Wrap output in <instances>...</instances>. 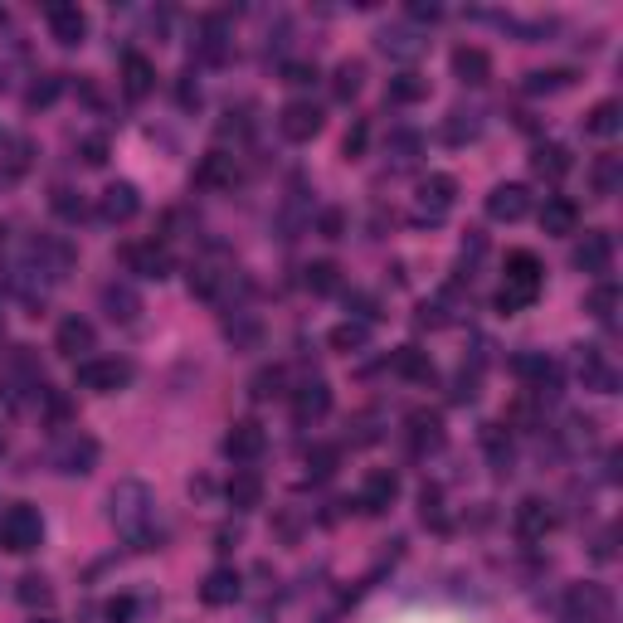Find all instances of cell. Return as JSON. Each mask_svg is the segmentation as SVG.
<instances>
[{"label":"cell","mask_w":623,"mask_h":623,"mask_svg":"<svg viewBox=\"0 0 623 623\" xmlns=\"http://www.w3.org/2000/svg\"><path fill=\"white\" fill-rule=\"evenodd\" d=\"M487 215L497 224H516V220H526L531 215V190L526 185H492V195H487Z\"/></svg>","instance_id":"obj_14"},{"label":"cell","mask_w":623,"mask_h":623,"mask_svg":"<svg viewBox=\"0 0 623 623\" xmlns=\"http://www.w3.org/2000/svg\"><path fill=\"white\" fill-rule=\"evenodd\" d=\"M336 458H341V448L322 443V448H312V453H307V468H312V477H331V473H336Z\"/></svg>","instance_id":"obj_51"},{"label":"cell","mask_w":623,"mask_h":623,"mask_svg":"<svg viewBox=\"0 0 623 623\" xmlns=\"http://www.w3.org/2000/svg\"><path fill=\"white\" fill-rule=\"evenodd\" d=\"M482 453H487V463H492L497 473H512L516 448H512V434H507L502 424H482Z\"/></svg>","instance_id":"obj_33"},{"label":"cell","mask_w":623,"mask_h":623,"mask_svg":"<svg viewBox=\"0 0 623 623\" xmlns=\"http://www.w3.org/2000/svg\"><path fill=\"white\" fill-rule=\"evenodd\" d=\"M181 108H200V83H190V78H181Z\"/></svg>","instance_id":"obj_60"},{"label":"cell","mask_w":623,"mask_h":623,"mask_svg":"<svg viewBox=\"0 0 623 623\" xmlns=\"http://www.w3.org/2000/svg\"><path fill=\"white\" fill-rule=\"evenodd\" d=\"M195 59H200V64H224V59H229V35H224V20H220V15H205V20H200Z\"/></svg>","instance_id":"obj_30"},{"label":"cell","mask_w":623,"mask_h":623,"mask_svg":"<svg viewBox=\"0 0 623 623\" xmlns=\"http://www.w3.org/2000/svg\"><path fill=\"white\" fill-rule=\"evenodd\" d=\"M15 594H20V604H30V609H35V604H39V609H44V604H54V589H49L44 575H25Z\"/></svg>","instance_id":"obj_48"},{"label":"cell","mask_w":623,"mask_h":623,"mask_svg":"<svg viewBox=\"0 0 623 623\" xmlns=\"http://www.w3.org/2000/svg\"><path fill=\"white\" fill-rule=\"evenodd\" d=\"M0 25H5V10H0Z\"/></svg>","instance_id":"obj_62"},{"label":"cell","mask_w":623,"mask_h":623,"mask_svg":"<svg viewBox=\"0 0 623 623\" xmlns=\"http://www.w3.org/2000/svg\"><path fill=\"white\" fill-rule=\"evenodd\" d=\"M195 185H200V190H210V195L234 190V185H239V161H234L229 151H210V156L195 166Z\"/></svg>","instance_id":"obj_18"},{"label":"cell","mask_w":623,"mask_h":623,"mask_svg":"<svg viewBox=\"0 0 623 623\" xmlns=\"http://www.w3.org/2000/svg\"><path fill=\"white\" fill-rule=\"evenodd\" d=\"M575 370H580L585 390H594V395H614V390H619V370L609 366L604 351H594V346H580V351H575Z\"/></svg>","instance_id":"obj_17"},{"label":"cell","mask_w":623,"mask_h":623,"mask_svg":"<svg viewBox=\"0 0 623 623\" xmlns=\"http://www.w3.org/2000/svg\"><path fill=\"white\" fill-rule=\"evenodd\" d=\"M103 312H108V322H117V327H132L142 317V293L127 278H117V283L103 288Z\"/></svg>","instance_id":"obj_19"},{"label":"cell","mask_w":623,"mask_h":623,"mask_svg":"<svg viewBox=\"0 0 623 623\" xmlns=\"http://www.w3.org/2000/svg\"><path fill=\"white\" fill-rule=\"evenodd\" d=\"M132 361L127 356H103V361H78V385L93 390V395H117L132 385Z\"/></svg>","instance_id":"obj_6"},{"label":"cell","mask_w":623,"mask_h":623,"mask_svg":"<svg viewBox=\"0 0 623 623\" xmlns=\"http://www.w3.org/2000/svg\"><path fill=\"white\" fill-rule=\"evenodd\" d=\"M453 205H458V181L443 176V171L424 176L419 190H414V220L419 224H443L453 215Z\"/></svg>","instance_id":"obj_4"},{"label":"cell","mask_w":623,"mask_h":623,"mask_svg":"<svg viewBox=\"0 0 623 623\" xmlns=\"http://www.w3.org/2000/svg\"><path fill=\"white\" fill-rule=\"evenodd\" d=\"M244 594V580L229 570V565H215L210 575H205V585H200V599L210 604V609H224V604H234Z\"/></svg>","instance_id":"obj_29"},{"label":"cell","mask_w":623,"mask_h":623,"mask_svg":"<svg viewBox=\"0 0 623 623\" xmlns=\"http://www.w3.org/2000/svg\"><path fill=\"white\" fill-rule=\"evenodd\" d=\"M83 161H88V166H103V161H108V137H83Z\"/></svg>","instance_id":"obj_59"},{"label":"cell","mask_w":623,"mask_h":623,"mask_svg":"<svg viewBox=\"0 0 623 623\" xmlns=\"http://www.w3.org/2000/svg\"><path fill=\"white\" fill-rule=\"evenodd\" d=\"M0 244H5V229H0Z\"/></svg>","instance_id":"obj_63"},{"label":"cell","mask_w":623,"mask_h":623,"mask_svg":"<svg viewBox=\"0 0 623 623\" xmlns=\"http://www.w3.org/2000/svg\"><path fill=\"white\" fill-rule=\"evenodd\" d=\"M570 263H575L580 273H589V278H604V273L614 268V239H609L604 229H594V234H585V239L575 244Z\"/></svg>","instance_id":"obj_13"},{"label":"cell","mask_w":623,"mask_h":623,"mask_svg":"<svg viewBox=\"0 0 623 623\" xmlns=\"http://www.w3.org/2000/svg\"><path fill=\"white\" fill-rule=\"evenodd\" d=\"M283 83H288V88H312V83H317V69H312V64H283Z\"/></svg>","instance_id":"obj_57"},{"label":"cell","mask_w":623,"mask_h":623,"mask_svg":"<svg viewBox=\"0 0 623 623\" xmlns=\"http://www.w3.org/2000/svg\"><path fill=\"white\" fill-rule=\"evenodd\" d=\"M20 268H30L39 283H64L69 273H74V244L69 239H59V234H39L25 244V258H20Z\"/></svg>","instance_id":"obj_3"},{"label":"cell","mask_w":623,"mask_h":623,"mask_svg":"<svg viewBox=\"0 0 623 623\" xmlns=\"http://www.w3.org/2000/svg\"><path fill=\"white\" fill-rule=\"evenodd\" d=\"M142 609H147L142 599L122 594V599H112V604H108V623H137V614H142Z\"/></svg>","instance_id":"obj_52"},{"label":"cell","mask_w":623,"mask_h":623,"mask_svg":"<svg viewBox=\"0 0 623 623\" xmlns=\"http://www.w3.org/2000/svg\"><path fill=\"white\" fill-rule=\"evenodd\" d=\"M54 468L69 473V477H88L93 468H98V439L83 434V429L64 434V439L54 443Z\"/></svg>","instance_id":"obj_8"},{"label":"cell","mask_w":623,"mask_h":623,"mask_svg":"<svg viewBox=\"0 0 623 623\" xmlns=\"http://www.w3.org/2000/svg\"><path fill=\"white\" fill-rule=\"evenodd\" d=\"M30 156H35V147H30L25 137H15V142H10V156H5V176H20V171L30 166Z\"/></svg>","instance_id":"obj_53"},{"label":"cell","mask_w":623,"mask_h":623,"mask_svg":"<svg viewBox=\"0 0 623 623\" xmlns=\"http://www.w3.org/2000/svg\"><path fill=\"white\" fill-rule=\"evenodd\" d=\"M366 142H370V127H366V122H356V127L346 132V142H341V156H351V161H356V156H366Z\"/></svg>","instance_id":"obj_56"},{"label":"cell","mask_w":623,"mask_h":623,"mask_svg":"<svg viewBox=\"0 0 623 623\" xmlns=\"http://www.w3.org/2000/svg\"><path fill=\"white\" fill-rule=\"evenodd\" d=\"M108 521L127 546L151 550V526H156V492L142 477H122L108 492Z\"/></svg>","instance_id":"obj_1"},{"label":"cell","mask_w":623,"mask_h":623,"mask_svg":"<svg viewBox=\"0 0 623 623\" xmlns=\"http://www.w3.org/2000/svg\"><path fill=\"white\" fill-rule=\"evenodd\" d=\"M317 234H322V239H341V234H346V215H341V210H322V215H317Z\"/></svg>","instance_id":"obj_58"},{"label":"cell","mask_w":623,"mask_h":623,"mask_svg":"<svg viewBox=\"0 0 623 623\" xmlns=\"http://www.w3.org/2000/svg\"><path fill=\"white\" fill-rule=\"evenodd\" d=\"M336 273H341V268H336L331 258H317V263H307V288H312L317 297H331L336 288H341V278H336Z\"/></svg>","instance_id":"obj_42"},{"label":"cell","mask_w":623,"mask_h":623,"mask_svg":"<svg viewBox=\"0 0 623 623\" xmlns=\"http://www.w3.org/2000/svg\"><path fill=\"white\" fill-rule=\"evenodd\" d=\"M512 370L526 380V390L536 395V400H555L560 395V366L550 361V356H541V351H526V356H516Z\"/></svg>","instance_id":"obj_10"},{"label":"cell","mask_w":623,"mask_h":623,"mask_svg":"<svg viewBox=\"0 0 623 623\" xmlns=\"http://www.w3.org/2000/svg\"><path fill=\"white\" fill-rule=\"evenodd\" d=\"M59 93H64V78H59V74L39 78L35 88L25 93V108H30V112H39V108H54V103H59Z\"/></svg>","instance_id":"obj_46"},{"label":"cell","mask_w":623,"mask_h":623,"mask_svg":"<svg viewBox=\"0 0 623 623\" xmlns=\"http://www.w3.org/2000/svg\"><path fill=\"white\" fill-rule=\"evenodd\" d=\"M327 409H331L327 380H307V385H297V390H293V414H297V424H317V419H322Z\"/></svg>","instance_id":"obj_27"},{"label":"cell","mask_w":623,"mask_h":623,"mask_svg":"<svg viewBox=\"0 0 623 623\" xmlns=\"http://www.w3.org/2000/svg\"><path fill=\"white\" fill-rule=\"evenodd\" d=\"M35 623H54V619H35Z\"/></svg>","instance_id":"obj_61"},{"label":"cell","mask_w":623,"mask_h":623,"mask_svg":"<svg viewBox=\"0 0 623 623\" xmlns=\"http://www.w3.org/2000/svg\"><path fill=\"white\" fill-rule=\"evenodd\" d=\"M477 132H482V112H473V108H453L448 122H443V142H448V147L477 142Z\"/></svg>","instance_id":"obj_38"},{"label":"cell","mask_w":623,"mask_h":623,"mask_svg":"<svg viewBox=\"0 0 623 623\" xmlns=\"http://www.w3.org/2000/svg\"><path fill=\"white\" fill-rule=\"evenodd\" d=\"M560 443L575 453V448H585V443H594V419H585V414H570L565 419V429H560Z\"/></svg>","instance_id":"obj_47"},{"label":"cell","mask_w":623,"mask_h":623,"mask_svg":"<svg viewBox=\"0 0 623 623\" xmlns=\"http://www.w3.org/2000/svg\"><path fill=\"white\" fill-rule=\"evenodd\" d=\"M531 171L541 176V181H565V171H570V151L555 147V142H541V147L531 151Z\"/></svg>","instance_id":"obj_35"},{"label":"cell","mask_w":623,"mask_h":623,"mask_svg":"<svg viewBox=\"0 0 623 623\" xmlns=\"http://www.w3.org/2000/svg\"><path fill=\"white\" fill-rule=\"evenodd\" d=\"M361 88H366V64H361V59L336 64V74H331V93H336V103H351Z\"/></svg>","instance_id":"obj_39"},{"label":"cell","mask_w":623,"mask_h":623,"mask_svg":"<svg viewBox=\"0 0 623 623\" xmlns=\"http://www.w3.org/2000/svg\"><path fill=\"white\" fill-rule=\"evenodd\" d=\"M424 98H429V78H419V74H395L390 88H385V103H390V108H414V103H424Z\"/></svg>","instance_id":"obj_36"},{"label":"cell","mask_w":623,"mask_h":623,"mask_svg":"<svg viewBox=\"0 0 623 623\" xmlns=\"http://www.w3.org/2000/svg\"><path fill=\"white\" fill-rule=\"evenodd\" d=\"M98 346V331L88 317H64L59 331H54V351L69 356V361H88V351Z\"/></svg>","instance_id":"obj_15"},{"label":"cell","mask_w":623,"mask_h":623,"mask_svg":"<svg viewBox=\"0 0 623 623\" xmlns=\"http://www.w3.org/2000/svg\"><path fill=\"white\" fill-rule=\"evenodd\" d=\"M521 88H526L531 98H541V93H560V88H570V69H536V74L521 78Z\"/></svg>","instance_id":"obj_41"},{"label":"cell","mask_w":623,"mask_h":623,"mask_svg":"<svg viewBox=\"0 0 623 623\" xmlns=\"http://www.w3.org/2000/svg\"><path fill=\"white\" fill-rule=\"evenodd\" d=\"M453 78L468 83V88H482V83L492 78V59H487V49H477V44L453 49Z\"/></svg>","instance_id":"obj_28"},{"label":"cell","mask_w":623,"mask_h":623,"mask_svg":"<svg viewBox=\"0 0 623 623\" xmlns=\"http://www.w3.org/2000/svg\"><path fill=\"white\" fill-rule=\"evenodd\" d=\"M614 312H619V288H614V283H599V288L589 293V317L609 327V322H614Z\"/></svg>","instance_id":"obj_44"},{"label":"cell","mask_w":623,"mask_h":623,"mask_svg":"<svg viewBox=\"0 0 623 623\" xmlns=\"http://www.w3.org/2000/svg\"><path fill=\"white\" fill-rule=\"evenodd\" d=\"M623 127V103H614V98H604V103H594L585 117V132L589 137H599V142H609V137H619Z\"/></svg>","instance_id":"obj_34"},{"label":"cell","mask_w":623,"mask_h":623,"mask_svg":"<svg viewBox=\"0 0 623 623\" xmlns=\"http://www.w3.org/2000/svg\"><path fill=\"white\" fill-rule=\"evenodd\" d=\"M224 497H229V507H234V512H254L258 502H263V477H258L254 468H239V473L229 477Z\"/></svg>","instance_id":"obj_32"},{"label":"cell","mask_w":623,"mask_h":623,"mask_svg":"<svg viewBox=\"0 0 623 623\" xmlns=\"http://www.w3.org/2000/svg\"><path fill=\"white\" fill-rule=\"evenodd\" d=\"M375 49H380L385 59H395V64H414V59H424L429 35H424V30H414V25L404 20V25H385V30L375 35Z\"/></svg>","instance_id":"obj_9"},{"label":"cell","mask_w":623,"mask_h":623,"mask_svg":"<svg viewBox=\"0 0 623 623\" xmlns=\"http://www.w3.org/2000/svg\"><path fill=\"white\" fill-rule=\"evenodd\" d=\"M541 278H546V268H541V258L531 254V249H512L507 254V283H502V293H497V312H521V307H531L536 293H541Z\"/></svg>","instance_id":"obj_2"},{"label":"cell","mask_w":623,"mask_h":623,"mask_svg":"<svg viewBox=\"0 0 623 623\" xmlns=\"http://www.w3.org/2000/svg\"><path fill=\"white\" fill-rule=\"evenodd\" d=\"M541 229L555 234V239L575 234V229H580V205H575L570 195H550L546 205H541Z\"/></svg>","instance_id":"obj_25"},{"label":"cell","mask_w":623,"mask_h":623,"mask_svg":"<svg viewBox=\"0 0 623 623\" xmlns=\"http://www.w3.org/2000/svg\"><path fill=\"white\" fill-rule=\"evenodd\" d=\"M443 20V5H434V0H414L409 5V25L419 30V25H439Z\"/></svg>","instance_id":"obj_55"},{"label":"cell","mask_w":623,"mask_h":623,"mask_svg":"<svg viewBox=\"0 0 623 623\" xmlns=\"http://www.w3.org/2000/svg\"><path fill=\"white\" fill-rule=\"evenodd\" d=\"M614 614V599L604 585H570L565 589V614L560 623H609Z\"/></svg>","instance_id":"obj_7"},{"label":"cell","mask_w":623,"mask_h":623,"mask_svg":"<svg viewBox=\"0 0 623 623\" xmlns=\"http://www.w3.org/2000/svg\"><path fill=\"white\" fill-rule=\"evenodd\" d=\"M283 385H288V370L283 366H263L254 380H249L254 400H273V395H283Z\"/></svg>","instance_id":"obj_45"},{"label":"cell","mask_w":623,"mask_h":623,"mask_svg":"<svg viewBox=\"0 0 623 623\" xmlns=\"http://www.w3.org/2000/svg\"><path fill=\"white\" fill-rule=\"evenodd\" d=\"M278 132H283L288 142H312V137L322 132V108L307 103V98H293L288 108L278 112Z\"/></svg>","instance_id":"obj_12"},{"label":"cell","mask_w":623,"mask_h":623,"mask_svg":"<svg viewBox=\"0 0 623 623\" xmlns=\"http://www.w3.org/2000/svg\"><path fill=\"white\" fill-rule=\"evenodd\" d=\"M54 215H59V220H69V224H78L83 215H88V210H83V195L69 190V185H64V190H54Z\"/></svg>","instance_id":"obj_49"},{"label":"cell","mask_w":623,"mask_h":623,"mask_svg":"<svg viewBox=\"0 0 623 623\" xmlns=\"http://www.w3.org/2000/svg\"><path fill=\"white\" fill-rule=\"evenodd\" d=\"M404 439H409V453H414V458L439 453V448H443V419H439V414H429V409H414V414H409Z\"/></svg>","instance_id":"obj_21"},{"label":"cell","mask_w":623,"mask_h":623,"mask_svg":"<svg viewBox=\"0 0 623 623\" xmlns=\"http://www.w3.org/2000/svg\"><path fill=\"white\" fill-rule=\"evenodd\" d=\"M594 195H619V156H604L594 166Z\"/></svg>","instance_id":"obj_50"},{"label":"cell","mask_w":623,"mask_h":623,"mask_svg":"<svg viewBox=\"0 0 623 623\" xmlns=\"http://www.w3.org/2000/svg\"><path fill=\"white\" fill-rule=\"evenodd\" d=\"M419 516L434 521V526H443V492L439 487H424V492H419Z\"/></svg>","instance_id":"obj_54"},{"label":"cell","mask_w":623,"mask_h":623,"mask_svg":"<svg viewBox=\"0 0 623 623\" xmlns=\"http://www.w3.org/2000/svg\"><path fill=\"white\" fill-rule=\"evenodd\" d=\"M263 448H268V434H263L258 419H239V424L224 434V453H229L234 463H254Z\"/></svg>","instance_id":"obj_20"},{"label":"cell","mask_w":623,"mask_h":623,"mask_svg":"<svg viewBox=\"0 0 623 623\" xmlns=\"http://www.w3.org/2000/svg\"><path fill=\"white\" fill-rule=\"evenodd\" d=\"M127 268H132L137 278H156V283H161V278H171V254H166L156 239H151V244H132V249H127Z\"/></svg>","instance_id":"obj_26"},{"label":"cell","mask_w":623,"mask_h":623,"mask_svg":"<svg viewBox=\"0 0 623 623\" xmlns=\"http://www.w3.org/2000/svg\"><path fill=\"white\" fill-rule=\"evenodd\" d=\"M550 526H555L550 502H541V497H526V502L516 507V536H521V541H546Z\"/></svg>","instance_id":"obj_23"},{"label":"cell","mask_w":623,"mask_h":623,"mask_svg":"<svg viewBox=\"0 0 623 623\" xmlns=\"http://www.w3.org/2000/svg\"><path fill=\"white\" fill-rule=\"evenodd\" d=\"M151 88H156V69H151L147 54H127L122 59V93L132 98V103H142Z\"/></svg>","instance_id":"obj_31"},{"label":"cell","mask_w":623,"mask_h":623,"mask_svg":"<svg viewBox=\"0 0 623 623\" xmlns=\"http://www.w3.org/2000/svg\"><path fill=\"white\" fill-rule=\"evenodd\" d=\"M395 375L409 380V385H429V380H434V361H429V351H419V346L395 351Z\"/></svg>","instance_id":"obj_37"},{"label":"cell","mask_w":623,"mask_h":623,"mask_svg":"<svg viewBox=\"0 0 623 623\" xmlns=\"http://www.w3.org/2000/svg\"><path fill=\"white\" fill-rule=\"evenodd\" d=\"M224 341H229L234 351H258L263 322H258L249 307H229V312H224Z\"/></svg>","instance_id":"obj_22"},{"label":"cell","mask_w":623,"mask_h":623,"mask_svg":"<svg viewBox=\"0 0 623 623\" xmlns=\"http://www.w3.org/2000/svg\"><path fill=\"white\" fill-rule=\"evenodd\" d=\"M44 20H49V35L59 39V44H69V49L88 39V15H83V5H74V0H49Z\"/></svg>","instance_id":"obj_11"},{"label":"cell","mask_w":623,"mask_h":623,"mask_svg":"<svg viewBox=\"0 0 623 623\" xmlns=\"http://www.w3.org/2000/svg\"><path fill=\"white\" fill-rule=\"evenodd\" d=\"M142 210V195L132 181H112L103 195H98V220L103 224H127L132 215Z\"/></svg>","instance_id":"obj_16"},{"label":"cell","mask_w":623,"mask_h":623,"mask_svg":"<svg viewBox=\"0 0 623 623\" xmlns=\"http://www.w3.org/2000/svg\"><path fill=\"white\" fill-rule=\"evenodd\" d=\"M395 497H400V477L390 473V468H375V473L366 477V487H361V512L380 516Z\"/></svg>","instance_id":"obj_24"},{"label":"cell","mask_w":623,"mask_h":623,"mask_svg":"<svg viewBox=\"0 0 623 623\" xmlns=\"http://www.w3.org/2000/svg\"><path fill=\"white\" fill-rule=\"evenodd\" d=\"M419 151H424V137H419L414 127H395V132H390V142H385V156H395L400 166H409Z\"/></svg>","instance_id":"obj_40"},{"label":"cell","mask_w":623,"mask_h":623,"mask_svg":"<svg viewBox=\"0 0 623 623\" xmlns=\"http://www.w3.org/2000/svg\"><path fill=\"white\" fill-rule=\"evenodd\" d=\"M327 341H331V351H346V356H351V351H361L370 341V327L366 322H341V327H331Z\"/></svg>","instance_id":"obj_43"},{"label":"cell","mask_w":623,"mask_h":623,"mask_svg":"<svg viewBox=\"0 0 623 623\" xmlns=\"http://www.w3.org/2000/svg\"><path fill=\"white\" fill-rule=\"evenodd\" d=\"M39 541H44V516L35 507H10L0 516V550L30 555V550H39Z\"/></svg>","instance_id":"obj_5"}]
</instances>
